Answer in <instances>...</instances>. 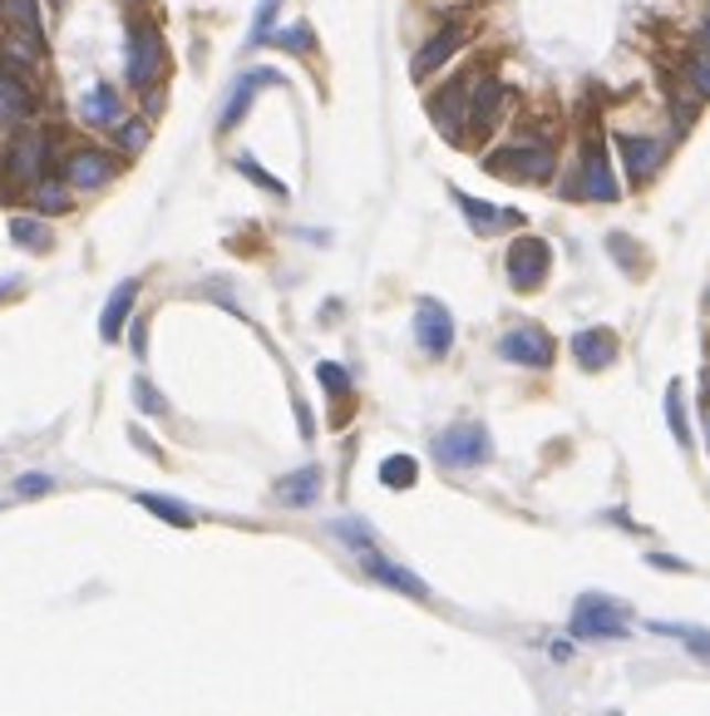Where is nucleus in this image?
<instances>
[{"label":"nucleus","instance_id":"obj_35","mask_svg":"<svg viewBox=\"0 0 710 716\" xmlns=\"http://www.w3.org/2000/svg\"><path fill=\"white\" fill-rule=\"evenodd\" d=\"M134 406H139L144 415H168V400L153 391V381H148V376H139V381H134Z\"/></svg>","mask_w":710,"mask_h":716},{"label":"nucleus","instance_id":"obj_41","mask_svg":"<svg viewBox=\"0 0 710 716\" xmlns=\"http://www.w3.org/2000/svg\"><path fill=\"white\" fill-rule=\"evenodd\" d=\"M701 420H706V440H710V386H706V400H701Z\"/></svg>","mask_w":710,"mask_h":716},{"label":"nucleus","instance_id":"obj_1","mask_svg":"<svg viewBox=\"0 0 710 716\" xmlns=\"http://www.w3.org/2000/svg\"><path fill=\"white\" fill-rule=\"evenodd\" d=\"M484 173L513 178V183H553L558 173V139L538 124H518L494 154H484Z\"/></svg>","mask_w":710,"mask_h":716},{"label":"nucleus","instance_id":"obj_30","mask_svg":"<svg viewBox=\"0 0 710 716\" xmlns=\"http://www.w3.org/2000/svg\"><path fill=\"white\" fill-rule=\"evenodd\" d=\"M272 45L286 50V55H316V30H311V20H296V25H282L277 35H272Z\"/></svg>","mask_w":710,"mask_h":716},{"label":"nucleus","instance_id":"obj_32","mask_svg":"<svg viewBox=\"0 0 710 716\" xmlns=\"http://www.w3.org/2000/svg\"><path fill=\"white\" fill-rule=\"evenodd\" d=\"M277 10H282V0H262L257 15H252V35H247V45H267V40L277 35Z\"/></svg>","mask_w":710,"mask_h":716},{"label":"nucleus","instance_id":"obj_36","mask_svg":"<svg viewBox=\"0 0 710 716\" xmlns=\"http://www.w3.org/2000/svg\"><path fill=\"white\" fill-rule=\"evenodd\" d=\"M50 489H55V480H50V475H20L15 480L20 499H40V494H50Z\"/></svg>","mask_w":710,"mask_h":716},{"label":"nucleus","instance_id":"obj_38","mask_svg":"<svg viewBox=\"0 0 710 716\" xmlns=\"http://www.w3.org/2000/svg\"><path fill=\"white\" fill-rule=\"evenodd\" d=\"M163 114V90H144V119H158Z\"/></svg>","mask_w":710,"mask_h":716},{"label":"nucleus","instance_id":"obj_14","mask_svg":"<svg viewBox=\"0 0 710 716\" xmlns=\"http://www.w3.org/2000/svg\"><path fill=\"white\" fill-rule=\"evenodd\" d=\"M572 633L577 638H622L627 633V608L602 593H582L572 608Z\"/></svg>","mask_w":710,"mask_h":716},{"label":"nucleus","instance_id":"obj_7","mask_svg":"<svg viewBox=\"0 0 710 716\" xmlns=\"http://www.w3.org/2000/svg\"><path fill=\"white\" fill-rule=\"evenodd\" d=\"M548 272H553V248H548V238L538 233H518L513 242H508L504 252V277L513 292H538L548 282Z\"/></svg>","mask_w":710,"mask_h":716},{"label":"nucleus","instance_id":"obj_9","mask_svg":"<svg viewBox=\"0 0 710 716\" xmlns=\"http://www.w3.org/2000/svg\"><path fill=\"white\" fill-rule=\"evenodd\" d=\"M612 154L622 159V173H627L632 188H646L666 164V139L661 134H642V129H622L612 134Z\"/></svg>","mask_w":710,"mask_h":716},{"label":"nucleus","instance_id":"obj_3","mask_svg":"<svg viewBox=\"0 0 710 716\" xmlns=\"http://www.w3.org/2000/svg\"><path fill=\"white\" fill-rule=\"evenodd\" d=\"M168 70V45H163V30L153 20H134L129 35H124V80L129 90H158Z\"/></svg>","mask_w":710,"mask_h":716},{"label":"nucleus","instance_id":"obj_11","mask_svg":"<svg viewBox=\"0 0 710 716\" xmlns=\"http://www.w3.org/2000/svg\"><path fill=\"white\" fill-rule=\"evenodd\" d=\"M464 45H469V20H464V15L444 20L439 30H430V40H425V45H420L415 55H410V80H415V84L434 80L444 65H449L454 55H459Z\"/></svg>","mask_w":710,"mask_h":716},{"label":"nucleus","instance_id":"obj_39","mask_svg":"<svg viewBox=\"0 0 710 716\" xmlns=\"http://www.w3.org/2000/svg\"><path fill=\"white\" fill-rule=\"evenodd\" d=\"M696 50H710V6L701 10V20H696Z\"/></svg>","mask_w":710,"mask_h":716},{"label":"nucleus","instance_id":"obj_21","mask_svg":"<svg viewBox=\"0 0 710 716\" xmlns=\"http://www.w3.org/2000/svg\"><path fill=\"white\" fill-rule=\"evenodd\" d=\"M134 302H139V277H124L119 287L109 292V302H104V317H99V336H104V341H119V336H124V322L134 317Z\"/></svg>","mask_w":710,"mask_h":716},{"label":"nucleus","instance_id":"obj_27","mask_svg":"<svg viewBox=\"0 0 710 716\" xmlns=\"http://www.w3.org/2000/svg\"><path fill=\"white\" fill-rule=\"evenodd\" d=\"M10 242L15 248H25V252H45L50 248V228H45V218H30V213H20V218H10Z\"/></svg>","mask_w":710,"mask_h":716},{"label":"nucleus","instance_id":"obj_33","mask_svg":"<svg viewBox=\"0 0 710 716\" xmlns=\"http://www.w3.org/2000/svg\"><path fill=\"white\" fill-rule=\"evenodd\" d=\"M237 173H247L252 183L262 188V193H272V198H286V183H282V178H272L267 168H262L257 159H252V154H237Z\"/></svg>","mask_w":710,"mask_h":716},{"label":"nucleus","instance_id":"obj_42","mask_svg":"<svg viewBox=\"0 0 710 716\" xmlns=\"http://www.w3.org/2000/svg\"><path fill=\"white\" fill-rule=\"evenodd\" d=\"M706 312H710V292H706Z\"/></svg>","mask_w":710,"mask_h":716},{"label":"nucleus","instance_id":"obj_29","mask_svg":"<svg viewBox=\"0 0 710 716\" xmlns=\"http://www.w3.org/2000/svg\"><path fill=\"white\" fill-rule=\"evenodd\" d=\"M666 425H671L676 445L691 450V420H686V391H681V381L666 386Z\"/></svg>","mask_w":710,"mask_h":716},{"label":"nucleus","instance_id":"obj_20","mask_svg":"<svg viewBox=\"0 0 710 716\" xmlns=\"http://www.w3.org/2000/svg\"><path fill=\"white\" fill-rule=\"evenodd\" d=\"M0 20H6L10 40L45 50V15H40V0H0Z\"/></svg>","mask_w":710,"mask_h":716},{"label":"nucleus","instance_id":"obj_22","mask_svg":"<svg viewBox=\"0 0 710 716\" xmlns=\"http://www.w3.org/2000/svg\"><path fill=\"white\" fill-rule=\"evenodd\" d=\"M360 564H365V573L375 578V583H390V588H400V593H410V598H430V588L420 583L415 573H405L400 564H390L385 554H375V544H370V549H360Z\"/></svg>","mask_w":710,"mask_h":716},{"label":"nucleus","instance_id":"obj_4","mask_svg":"<svg viewBox=\"0 0 710 716\" xmlns=\"http://www.w3.org/2000/svg\"><path fill=\"white\" fill-rule=\"evenodd\" d=\"M508 84L494 75L489 65H479V70H469V144L464 149H484V144L498 134V124H504V114H508Z\"/></svg>","mask_w":710,"mask_h":716},{"label":"nucleus","instance_id":"obj_37","mask_svg":"<svg viewBox=\"0 0 710 716\" xmlns=\"http://www.w3.org/2000/svg\"><path fill=\"white\" fill-rule=\"evenodd\" d=\"M656 633H671V638H686V642H696V652H706L710 657V633H696V628H681V623H656Z\"/></svg>","mask_w":710,"mask_h":716},{"label":"nucleus","instance_id":"obj_26","mask_svg":"<svg viewBox=\"0 0 710 716\" xmlns=\"http://www.w3.org/2000/svg\"><path fill=\"white\" fill-rule=\"evenodd\" d=\"M139 504H144L148 514H158L163 524H173V529H193V524H198V514L188 509V504L168 499V494H148V489H144V494H139Z\"/></svg>","mask_w":710,"mask_h":716},{"label":"nucleus","instance_id":"obj_16","mask_svg":"<svg viewBox=\"0 0 710 716\" xmlns=\"http://www.w3.org/2000/svg\"><path fill=\"white\" fill-rule=\"evenodd\" d=\"M415 341L430 361H444V356L454 351V317L444 302H434V297L415 302Z\"/></svg>","mask_w":710,"mask_h":716},{"label":"nucleus","instance_id":"obj_25","mask_svg":"<svg viewBox=\"0 0 710 716\" xmlns=\"http://www.w3.org/2000/svg\"><path fill=\"white\" fill-rule=\"evenodd\" d=\"M114 149H124V154H144L148 149V139H153V119H144V114H129L124 124H114Z\"/></svg>","mask_w":710,"mask_h":716},{"label":"nucleus","instance_id":"obj_5","mask_svg":"<svg viewBox=\"0 0 710 716\" xmlns=\"http://www.w3.org/2000/svg\"><path fill=\"white\" fill-rule=\"evenodd\" d=\"M425 109H430L434 129H439L454 149H464V144H469V70H454L444 84H434Z\"/></svg>","mask_w":710,"mask_h":716},{"label":"nucleus","instance_id":"obj_15","mask_svg":"<svg viewBox=\"0 0 710 716\" xmlns=\"http://www.w3.org/2000/svg\"><path fill=\"white\" fill-rule=\"evenodd\" d=\"M267 84H282V70H267V65H257V70H242L237 80H232V90H227V99H222V109H218V134H232L242 119H247V109H252V99H257Z\"/></svg>","mask_w":710,"mask_h":716},{"label":"nucleus","instance_id":"obj_10","mask_svg":"<svg viewBox=\"0 0 710 716\" xmlns=\"http://www.w3.org/2000/svg\"><path fill=\"white\" fill-rule=\"evenodd\" d=\"M50 149H55V139H50L45 129H15V139H10L6 149V178L20 188H35L50 178Z\"/></svg>","mask_w":710,"mask_h":716},{"label":"nucleus","instance_id":"obj_17","mask_svg":"<svg viewBox=\"0 0 710 716\" xmlns=\"http://www.w3.org/2000/svg\"><path fill=\"white\" fill-rule=\"evenodd\" d=\"M449 198H454V208L464 213V223H469L479 238H498V233H513V228H523V213H518V208L484 203V198L464 193V188H449Z\"/></svg>","mask_w":710,"mask_h":716},{"label":"nucleus","instance_id":"obj_43","mask_svg":"<svg viewBox=\"0 0 710 716\" xmlns=\"http://www.w3.org/2000/svg\"><path fill=\"white\" fill-rule=\"evenodd\" d=\"M55 6H70V0H55Z\"/></svg>","mask_w":710,"mask_h":716},{"label":"nucleus","instance_id":"obj_28","mask_svg":"<svg viewBox=\"0 0 710 716\" xmlns=\"http://www.w3.org/2000/svg\"><path fill=\"white\" fill-rule=\"evenodd\" d=\"M681 80H686V90H691L696 104L710 99V50H691V55L681 60Z\"/></svg>","mask_w":710,"mask_h":716},{"label":"nucleus","instance_id":"obj_12","mask_svg":"<svg viewBox=\"0 0 710 716\" xmlns=\"http://www.w3.org/2000/svg\"><path fill=\"white\" fill-rule=\"evenodd\" d=\"M40 114V94L35 84L20 75V65L10 55H0V129H30Z\"/></svg>","mask_w":710,"mask_h":716},{"label":"nucleus","instance_id":"obj_31","mask_svg":"<svg viewBox=\"0 0 710 716\" xmlns=\"http://www.w3.org/2000/svg\"><path fill=\"white\" fill-rule=\"evenodd\" d=\"M415 480H420V465L410 455H390L385 465H380V484H385V489H410Z\"/></svg>","mask_w":710,"mask_h":716},{"label":"nucleus","instance_id":"obj_23","mask_svg":"<svg viewBox=\"0 0 710 716\" xmlns=\"http://www.w3.org/2000/svg\"><path fill=\"white\" fill-rule=\"evenodd\" d=\"M321 465H301V470H292V475H282L277 480V499L286 504V509H306V504H316L321 499Z\"/></svg>","mask_w":710,"mask_h":716},{"label":"nucleus","instance_id":"obj_18","mask_svg":"<svg viewBox=\"0 0 710 716\" xmlns=\"http://www.w3.org/2000/svg\"><path fill=\"white\" fill-rule=\"evenodd\" d=\"M74 114H80V124H89V129H114V124L129 119V109H124V94L114 90L109 80H94L89 90L74 99Z\"/></svg>","mask_w":710,"mask_h":716},{"label":"nucleus","instance_id":"obj_24","mask_svg":"<svg viewBox=\"0 0 710 716\" xmlns=\"http://www.w3.org/2000/svg\"><path fill=\"white\" fill-rule=\"evenodd\" d=\"M30 208H35L40 218H60V213H70V208H74V188H70L60 173H50L45 183L30 188Z\"/></svg>","mask_w":710,"mask_h":716},{"label":"nucleus","instance_id":"obj_40","mask_svg":"<svg viewBox=\"0 0 710 716\" xmlns=\"http://www.w3.org/2000/svg\"><path fill=\"white\" fill-rule=\"evenodd\" d=\"M651 568H666V573H686L681 558H661V554H651Z\"/></svg>","mask_w":710,"mask_h":716},{"label":"nucleus","instance_id":"obj_34","mask_svg":"<svg viewBox=\"0 0 710 716\" xmlns=\"http://www.w3.org/2000/svg\"><path fill=\"white\" fill-rule=\"evenodd\" d=\"M316 381H321L336 400L351 396V376H346V366H336V361H321V366H316Z\"/></svg>","mask_w":710,"mask_h":716},{"label":"nucleus","instance_id":"obj_13","mask_svg":"<svg viewBox=\"0 0 710 716\" xmlns=\"http://www.w3.org/2000/svg\"><path fill=\"white\" fill-rule=\"evenodd\" d=\"M498 356L513 366H528V371H548V366H553V336L533 322L508 326V331L498 336Z\"/></svg>","mask_w":710,"mask_h":716},{"label":"nucleus","instance_id":"obj_8","mask_svg":"<svg viewBox=\"0 0 710 716\" xmlns=\"http://www.w3.org/2000/svg\"><path fill=\"white\" fill-rule=\"evenodd\" d=\"M60 178L74 193H99V188H109L119 178V154H109L104 144H74L60 159Z\"/></svg>","mask_w":710,"mask_h":716},{"label":"nucleus","instance_id":"obj_19","mask_svg":"<svg viewBox=\"0 0 710 716\" xmlns=\"http://www.w3.org/2000/svg\"><path fill=\"white\" fill-rule=\"evenodd\" d=\"M617 351H622V341L612 326H587V331L572 336V356H577L582 371H607L617 361Z\"/></svg>","mask_w":710,"mask_h":716},{"label":"nucleus","instance_id":"obj_2","mask_svg":"<svg viewBox=\"0 0 710 716\" xmlns=\"http://www.w3.org/2000/svg\"><path fill=\"white\" fill-rule=\"evenodd\" d=\"M563 193L582 198V203H617L622 198V178H617V168H612V149L597 129H587L577 139V159H572Z\"/></svg>","mask_w":710,"mask_h":716},{"label":"nucleus","instance_id":"obj_6","mask_svg":"<svg viewBox=\"0 0 710 716\" xmlns=\"http://www.w3.org/2000/svg\"><path fill=\"white\" fill-rule=\"evenodd\" d=\"M430 450L444 470H479L494 460V440L479 420H454V425H444Z\"/></svg>","mask_w":710,"mask_h":716}]
</instances>
